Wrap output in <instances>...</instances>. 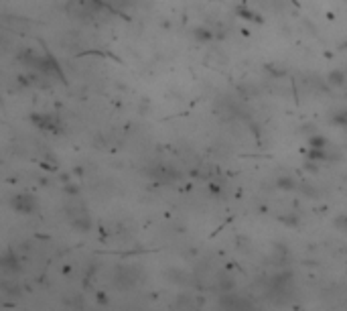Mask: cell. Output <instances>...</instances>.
I'll list each match as a JSON object with an SVG mask.
<instances>
[{
    "label": "cell",
    "mask_w": 347,
    "mask_h": 311,
    "mask_svg": "<svg viewBox=\"0 0 347 311\" xmlns=\"http://www.w3.org/2000/svg\"><path fill=\"white\" fill-rule=\"evenodd\" d=\"M2 264H4V268H8V270H17V268H19V261L15 259V254H12V252H6V254H4Z\"/></svg>",
    "instance_id": "obj_2"
},
{
    "label": "cell",
    "mask_w": 347,
    "mask_h": 311,
    "mask_svg": "<svg viewBox=\"0 0 347 311\" xmlns=\"http://www.w3.org/2000/svg\"><path fill=\"white\" fill-rule=\"evenodd\" d=\"M12 206H15V210H19V212L31 214L35 210V199L31 195H19V197H15V204Z\"/></svg>",
    "instance_id": "obj_1"
}]
</instances>
